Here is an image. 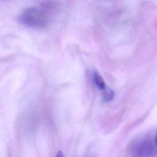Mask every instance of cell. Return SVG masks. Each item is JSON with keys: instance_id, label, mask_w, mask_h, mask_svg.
Masks as SVG:
<instances>
[{"instance_id": "6da1fadb", "label": "cell", "mask_w": 157, "mask_h": 157, "mask_svg": "<svg viewBox=\"0 0 157 157\" xmlns=\"http://www.w3.org/2000/svg\"><path fill=\"white\" fill-rule=\"evenodd\" d=\"M19 21L23 25L33 28H43L48 23V18L44 11L37 7L25 9L19 16Z\"/></svg>"}, {"instance_id": "7a4b0ae2", "label": "cell", "mask_w": 157, "mask_h": 157, "mask_svg": "<svg viewBox=\"0 0 157 157\" xmlns=\"http://www.w3.org/2000/svg\"><path fill=\"white\" fill-rule=\"evenodd\" d=\"M92 79L93 82L94 83V85L96 86V87L99 89L101 91H104L107 88L105 83V82L102 77V76L100 75L99 72L97 71H93L92 73Z\"/></svg>"}, {"instance_id": "3957f363", "label": "cell", "mask_w": 157, "mask_h": 157, "mask_svg": "<svg viewBox=\"0 0 157 157\" xmlns=\"http://www.w3.org/2000/svg\"><path fill=\"white\" fill-rule=\"evenodd\" d=\"M114 96V92L110 88H106L103 91V98L105 101L109 102L113 99Z\"/></svg>"}, {"instance_id": "277c9868", "label": "cell", "mask_w": 157, "mask_h": 157, "mask_svg": "<svg viewBox=\"0 0 157 157\" xmlns=\"http://www.w3.org/2000/svg\"><path fill=\"white\" fill-rule=\"evenodd\" d=\"M55 157H64V155H63V153L61 151H59L58 152V153L56 154V156Z\"/></svg>"}, {"instance_id": "5b68a950", "label": "cell", "mask_w": 157, "mask_h": 157, "mask_svg": "<svg viewBox=\"0 0 157 157\" xmlns=\"http://www.w3.org/2000/svg\"><path fill=\"white\" fill-rule=\"evenodd\" d=\"M155 142H156V146H157V132H156V135H155Z\"/></svg>"}]
</instances>
